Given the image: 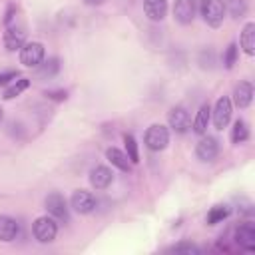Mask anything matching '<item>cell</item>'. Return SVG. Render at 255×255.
Instances as JSON below:
<instances>
[{
    "label": "cell",
    "mask_w": 255,
    "mask_h": 255,
    "mask_svg": "<svg viewBox=\"0 0 255 255\" xmlns=\"http://www.w3.org/2000/svg\"><path fill=\"white\" fill-rule=\"evenodd\" d=\"M46 209H48V213H50L56 221H64V223L70 221V207H68V203H66V199H64L62 193L52 191V193L46 197Z\"/></svg>",
    "instance_id": "cell-6"
},
{
    "label": "cell",
    "mask_w": 255,
    "mask_h": 255,
    "mask_svg": "<svg viewBox=\"0 0 255 255\" xmlns=\"http://www.w3.org/2000/svg\"><path fill=\"white\" fill-rule=\"evenodd\" d=\"M227 215H229V207H227V205H215V207H211L209 213H207V225L221 223Z\"/></svg>",
    "instance_id": "cell-23"
},
{
    "label": "cell",
    "mask_w": 255,
    "mask_h": 255,
    "mask_svg": "<svg viewBox=\"0 0 255 255\" xmlns=\"http://www.w3.org/2000/svg\"><path fill=\"white\" fill-rule=\"evenodd\" d=\"M2 118H4V112H2V108H0V122H2Z\"/></svg>",
    "instance_id": "cell-30"
},
{
    "label": "cell",
    "mask_w": 255,
    "mask_h": 255,
    "mask_svg": "<svg viewBox=\"0 0 255 255\" xmlns=\"http://www.w3.org/2000/svg\"><path fill=\"white\" fill-rule=\"evenodd\" d=\"M30 86V80L28 78H18V80H12V84L4 90V100H12V98H16V96H20L26 88Z\"/></svg>",
    "instance_id": "cell-20"
},
{
    "label": "cell",
    "mask_w": 255,
    "mask_h": 255,
    "mask_svg": "<svg viewBox=\"0 0 255 255\" xmlns=\"http://www.w3.org/2000/svg\"><path fill=\"white\" fill-rule=\"evenodd\" d=\"M235 62H237V44H229L227 52H225V58H223V64H225L227 70H231Z\"/></svg>",
    "instance_id": "cell-27"
},
{
    "label": "cell",
    "mask_w": 255,
    "mask_h": 255,
    "mask_svg": "<svg viewBox=\"0 0 255 255\" xmlns=\"http://www.w3.org/2000/svg\"><path fill=\"white\" fill-rule=\"evenodd\" d=\"M235 241L245 251H255V225L253 223H241L235 229Z\"/></svg>",
    "instance_id": "cell-11"
},
{
    "label": "cell",
    "mask_w": 255,
    "mask_h": 255,
    "mask_svg": "<svg viewBox=\"0 0 255 255\" xmlns=\"http://www.w3.org/2000/svg\"><path fill=\"white\" fill-rule=\"evenodd\" d=\"M173 16L179 24H191L195 18V0H175Z\"/></svg>",
    "instance_id": "cell-12"
},
{
    "label": "cell",
    "mask_w": 255,
    "mask_h": 255,
    "mask_svg": "<svg viewBox=\"0 0 255 255\" xmlns=\"http://www.w3.org/2000/svg\"><path fill=\"white\" fill-rule=\"evenodd\" d=\"M16 78H18L16 72H4V74H0V86H6L8 82H12V80H16Z\"/></svg>",
    "instance_id": "cell-28"
},
{
    "label": "cell",
    "mask_w": 255,
    "mask_h": 255,
    "mask_svg": "<svg viewBox=\"0 0 255 255\" xmlns=\"http://www.w3.org/2000/svg\"><path fill=\"white\" fill-rule=\"evenodd\" d=\"M239 44L243 48V52L247 56H253L255 54V24L253 22H247L241 30V38H239Z\"/></svg>",
    "instance_id": "cell-18"
},
{
    "label": "cell",
    "mask_w": 255,
    "mask_h": 255,
    "mask_svg": "<svg viewBox=\"0 0 255 255\" xmlns=\"http://www.w3.org/2000/svg\"><path fill=\"white\" fill-rule=\"evenodd\" d=\"M143 141H145V145H147L151 151H161V149H165L167 143H169V131H167V128L161 126V124H153V126H149V128L145 129Z\"/></svg>",
    "instance_id": "cell-2"
},
{
    "label": "cell",
    "mask_w": 255,
    "mask_h": 255,
    "mask_svg": "<svg viewBox=\"0 0 255 255\" xmlns=\"http://www.w3.org/2000/svg\"><path fill=\"white\" fill-rule=\"evenodd\" d=\"M70 207L80 213V215H86V213H92L96 209V197L90 193V191H84V189H78L72 193L70 197Z\"/></svg>",
    "instance_id": "cell-9"
},
{
    "label": "cell",
    "mask_w": 255,
    "mask_h": 255,
    "mask_svg": "<svg viewBox=\"0 0 255 255\" xmlns=\"http://www.w3.org/2000/svg\"><path fill=\"white\" fill-rule=\"evenodd\" d=\"M58 70H60L58 58H50L48 62H42L38 66V78H52L54 74H58Z\"/></svg>",
    "instance_id": "cell-22"
},
{
    "label": "cell",
    "mask_w": 255,
    "mask_h": 255,
    "mask_svg": "<svg viewBox=\"0 0 255 255\" xmlns=\"http://www.w3.org/2000/svg\"><path fill=\"white\" fill-rule=\"evenodd\" d=\"M4 22H6V32H4V46H6V50H10V52L20 50L22 44L26 42V26L22 22L20 10L10 8Z\"/></svg>",
    "instance_id": "cell-1"
},
{
    "label": "cell",
    "mask_w": 255,
    "mask_h": 255,
    "mask_svg": "<svg viewBox=\"0 0 255 255\" xmlns=\"http://www.w3.org/2000/svg\"><path fill=\"white\" fill-rule=\"evenodd\" d=\"M44 62V44L40 42H24L20 48V64L26 68H38Z\"/></svg>",
    "instance_id": "cell-5"
},
{
    "label": "cell",
    "mask_w": 255,
    "mask_h": 255,
    "mask_svg": "<svg viewBox=\"0 0 255 255\" xmlns=\"http://www.w3.org/2000/svg\"><path fill=\"white\" fill-rule=\"evenodd\" d=\"M247 137H249V128H247V124H245L243 120H237V122L233 124V128H231V141H233V143H243V141H247Z\"/></svg>",
    "instance_id": "cell-21"
},
{
    "label": "cell",
    "mask_w": 255,
    "mask_h": 255,
    "mask_svg": "<svg viewBox=\"0 0 255 255\" xmlns=\"http://www.w3.org/2000/svg\"><path fill=\"white\" fill-rule=\"evenodd\" d=\"M112 181H114V173L106 165H96L90 171V183H92L94 189H106Z\"/></svg>",
    "instance_id": "cell-13"
},
{
    "label": "cell",
    "mask_w": 255,
    "mask_h": 255,
    "mask_svg": "<svg viewBox=\"0 0 255 255\" xmlns=\"http://www.w3.org/2000/svg\"><path fill=\"white\" fill-rule=\"evenodd\" d=\"M143 12L149 20L159 22L167 14V0H143Z\"/></svg>",
    "instance_id": "cell-14"
},
{
    "label": "cell",
    "mask_w": 255,
    "mask_h": 255,
    "mask_svg": "<svg viewBox=\"0 0 255 255\" xmlns=\"http://www.w3.org/2000/svg\"><path fill=\"white\" fill-rule=\"evenodd\" d=\"M124 143H126V153L129 157L131 163H137L139 161V153H137V143H135V137L131 133H126L124 135Z\"/></svg>",
    "instance_id": "cell-24"
},
{
    "label": "cell",
    "mask_w": 255,
    "mask_h": 255,
    "mask_svg": "<svg viewBox=\"0 0 255 255\" xmlns=\"http://www.w3.org/2000/svg\"><path fill=\"white\" fill-rule=\"evenodd\" d=\"M201 16L211 28H219L225 18V2L223 0H203Z\"/></svg>",
    "instance_id": "cell-3"
},
{
    "label": "cell",
    "mask_w": 255,
    "mask_h": 255,
    "mask_svg": "<svg viewBox=\"0 0 255 255\" xmlns=\"http://www.w3.org/2000/svg\"><path fill=\"white\" fill-rule=\"evenodd\" d=\"M167 124H169V128H171L173 131L185 133V131L191 128V116H189V112H187L183 106H175V108H171L169 114H167Z\"/></svg>",
    "instance_id": "cell-8"
},
{
    "label": "cell",
    "mask_w": 255,
    "mask_h": 255,
    "mask_svg": "<svg viewBox=\"0 0 255 255\" xmlns=\"http://www.w3.org/2000/svg\"><path fill=\"white\" fill-rule=\"evenodd\" d=\"M253 100V86L249 82H239L233 90V104L237 108H247Z\"/></svg>",
    "instance_id": "cell-15"
},
{
    "label": "cell",
    "mask_w": 255,
    "mask_h": 255,
    "mask_svg": "<svg viewBox=\"0 0 255 255\" xmlns=\"http://www.w3.org/2000/svg\"><path fill=\"white\" fill-rule=\"evenodd\" d=\"M48 98H56V100H66V92H46Z\"/></svg>",
    "instance_id": "cell-29"
},
{
    "label": "cell",
    "mask_w": 255,
    "mask_h": 255,
    "mask_svg": "<svg viewBox=\"0 0 255 255\" xmlns=\"http://www.w3.org/2000/svg\"><path fill=\"white\" fill-rule=\"evenodd\" d=\"M20 233V225L16 219L8 215H0V241H14Z\"/></svg>",
    "instance_id": "cell-16"
},
{
    "label": "cell",
    "mask_w": 255,
    "mask_h": 255,
    "mask_svg": "<svg viewBox=\"0 0 255 255\" xmlns=\"http://www.w3.org/2000/svg\"><path fill=\"white\" fill-rule=\"evenodd\" d=\"M32 231H34V237L40 241V243H50L56 239V233H58V223L56 219L50 215H42L34 221L32 225Z\"/></svg>",
    "instance_id": "cell-4"
},
{
    "label": "cell",
    "mask_w": 255,
    "mask_h": 255,
    "mask_svg": "<svg viewBox=\"0 0 255 255\" xmlns=\"http://www.w3.org/2000/svg\"><path fill=\"white\" fill-rule=\"evenodd\" d=\"M231 112H233V104H231V100H229L227 96H221V98L215 102L213 110H211L213 126H215L217 129L227 128V124H229V120H231Z\"/></svg>",
    "instance_id": "cell-7"
},
{
    "label": "cell",
    "mask_w": 255,
    "mask_h": 255,
    "mask_svg": "<svg viewBox=\"0 0 255 255\" xmlns=\"http://www.w3.org/2000/svg\"><path fill=\"white\" fill-rule=\"evenodd\" d=\"M225 10H229L233 18H241L247 12V2L245 0H227L225 2Z\"/></svg>",
    "instance_id": "cell-25"
},
{
    "label": "cell",
    "mask_w": 255,
    "mask_h": 255,
    "mask_svg": "<svg viewBox=\"0 0 255 255\" xmlns=\"http://www.w3.org/2000/svg\"><path fill=\"white\" fill-rule=\"evenodd\" d=\"M167 251H169V253H185V255H197L201 249H199L197 245H193V243H177V245L169 247Z\"/></svg>",
    "instance_id": "cell-26"
},
{
    "label": "cell",
    "mask_w": 255,
    "mask_h": 255,
    "mask_svg": "<svg viewBox=\"0 0 255 255\" xmlns=\"http://www.w3.org/2000/svg\"><path fill=\"white\" fill-rule=\"evenodd\" d=\"M106 157H108V161L114 167H118L122 171H129V167H131V161H129L128 153L122 151V149H118V147H108L106 149Z\"/></svg>",
    "instance_id": "cell-17"
},
{
    "label": "cell",
    "mask_w": 255,
    "mask_h": 255,
    "mask_svg": "<svg viewBox=\"0 0 255 255\" xmlns=\"http://www.w3.org/2000/svg\"><path fill=\"white\" fill-rule=\"evenodd\" d=\"M209 122H211V106H209V104H203V106L197 110V114H195L193 131H195V133H205Z\"/></svg>",
    "instance_id": "cell-19"
},
{
    "label": "cell",
    "mask_w": 255,
    "mask_h": 255,
    "mask_svg": "<svg viewBox=\"0 0 255 255\" xmlns=\"http://www.w3.org/2000/svg\"><path fill=\"white\" fill-rule=\"evenodd\" d=\"M219 153V141L211 135H205L197 141L195 145V155L201 159V161H213Z\"/></svg>",
    "instance_id": "cell-10"
}]
</instances>
